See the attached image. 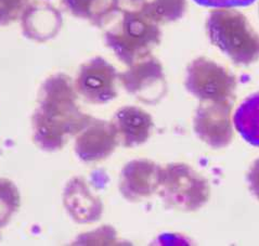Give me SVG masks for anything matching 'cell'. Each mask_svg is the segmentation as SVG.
I'll use <instances>...</instances> for the list:
<instances>
[{"mask_svg": "<svg viewBox=\"0 0 259 246\" xmlns=\"http://www.w3.org/2000/svg\"><path fill=\"white\" fill-rule=\"evenodd\" d=\"M33 116V138L45 151H58L67 139L77 135L91 119L76 104L75 86L64 74L46 80Z\"/></svg>", "mask_w": 259, "mask_h": 246, "instance_id": "1", "label": "cell"}, {"mask_svg": "<svg viewBox=\"0 0 259 246\" xmlns=\"http://www.w3.org/2000/svg\"><path fill=\"white\" fill-rule=\"evenodd\" d=\"M210 43L238 65L259 60V34L247 18L233 8L211 10L206 21Z\"/></svg>", "mask_w": 259, "mask_h": 246, "instance_id": "2", "label": "cell"}, {"mask_svg": "<svg viewBox=\"0 0 259 246\" xmlns=\"http://www.w3.org/2000/svg\"><path fill=\"white\" fill-rule=\"evenodd\" d=\"M120 20L106 30V46L118 60L132 65L151 56L161 43L162 32L157 23L136 11L125 9Z\"/></svg>", "mask_w": 259, "mask_h": 246, "instance_id": "3", "label": "cell"}, {"mask_svg": "<svg viewBox=\"0 0 259 246\" xmlns=\"http://www.w3.org/2000/svg\"><path fill=\"white\" fill-rule=\"evenodd\" d=\"M158 194L168 209L192 213L210 198L207 179L186 163H171L162 167Z\"/></svg>", "mask_w": 259, "mask_h": 246, "instance_id": "4", "label": "cell"}, {"mask_svg": "<svg viewBox=\"0 0 259 246\" xmlns=\"http://www.w3.org/2000/svg\"><path fill=\"white\" fill-rule=\"evenodd\" d=\"M187 90L201 102H229L235 96L237 80L220 64L208 58L194 59L187 67Z\"/></svg>", "mask_w": 259, "mask_h": 246, "instance_id": "5", "label": "cell"}, {"mask_svg": "<svg viewBox=\"0 0 259 246\" xmlns=\"http://www.w3.org/2000/svg\"><path fill=\"white\" fill-rule=\"evenodd\" d=\"M119 80L129 95L148 104L158 103L167 94L163 65L152 56L129 65Z\"/></svg>", "mask_w": 259, "mask_h": 246, "instance_id": "6", "label": "cell"}, {"mask_svg": "<svg viewBox=\"0 0 259 246\" xmlns=\"http://www.w3.org/2000/svg\"><path fill=\"white\" fill-rule=\"evenodd\" d=\"M193 130L199 139L212 149L227 148L233 139L232 104L202 102L193 117Z\"/></svg>", "mask_w": 259, "mask_h": 246, "instance_id": "7", "label": "cell"}, {"mask_svg": "<svg viewBox=\"0 0 259 246\" xmlns=\"http://www.w3.org/2000/svg\"><path fill=\"white\" fill-rule=\"evenodd\" d=\"M118 73L103 58L97 57L83 63L75 80V89L86 101L105 104L117 96Z\"/></svg>", "mask_w": 259, "mask_h": 246, "instance_id": "8", "label": "cell"}, {"mask_svg": "<svg viewBox=\"0 0 259 246\" xmlns=\"http://www.w3.org/2000/svg\"><path fill=\"white\" fill-rule=\"evenodd\" d=\"M118 144V136L112 121L91 117L76 135L75 153L83 162H100L108 158Z\"/></svg>", "mask_w": 259, "mask_h": 246, "instance_id": "9", "label": "cell"}, {"mask_svg": "<svg viewBox=\"0 0 259 246\" xmlns=\"http://www.w3.org/2000/svg\"><path fill=\"white\" fill-rule=\"evenodd\" d=\"M162 166L150 159H135L120 172L118 189L129 202H141L158 191Z\"/></svg>", "mask_w": 259, "mask_h": 246, "instance_id": "10", "label": "cell"}, {"mask_svg": "<svg viewBox=\"0 0 259 246\" xmlns=\"http://www.w3.org/2000/svg\"><path fill=\"white\" fill-rule=\"evenodd\" d=\"M116 129L119 144L137 148L146 143L154 127L151 115L139 106L127 105L118 109L112 120Z\"/></svg>", "mask_w": 259, "mask_h": 246, "instance_id": "11", "label": "cell"}, {"mask_svg": "<svg viewBox=\"0 0 259 246\" xmlns=\"http://www.w3.org/2000/svg\"><path fill=\"white\" fill-rule=\"evenodd\" d=\"M64 206L71 217L79 224L98 221L102 216L103 204L100 197L90 191L85 180L74 178L64 190Z\"/></svg>", "mask_w": 259, "mask_h": 246, "instance_id": "12", "label": "cell"}, {"mask_svg": "<svg viewBox=\"0 0 259 246\" xmlns=\"http://www.w3.org/2000/svg\"><path fill=\"white\" fill-rule=\"evenodd\" d=\"M22 18L25 36L39 42L55 36L62 24L61 15L56 8L39 2L27 6Z\"/></svg>", "mask_w": 259, "mask_h": 246, "instance_id": "13", "label": "cell"}, {"mask_svg": "<svg viewBox=\"0 0 259 246\" xmlns=\"http://www.w3.org/2000/svg\"><path fill=\"white\" fill-rule=\"evenodd\" d=\"M63 3L76 18L99 27L108 24L121 11L118 0H63Z\"/></svg>", "mask_w": 259, "mask_h": 246, "instance_id": "14", "label": "cell"}, {"mask_svg": "<svg viewBox=\"0 0 259 246\" xmlns=\"http://www.w3.org/2000/svg\"><path fill=\"white\" fill-rule=\"evenodd\" d=\"M233 125L247 143L259 148V92L250 95L238 106Z\"/></svg>", "mask_w": 259, "mask_h": 246, "instance_id": "15", "label": "cell"}, {"mask_svg": "<svg viewBox=\"0 0 259 246\" xmlns=\"http://www.w3.org/2000/svg\"><path fill=\"white\" fill-rule=\"evenodd\" d=\"M129 10H136L157 24L178 21L187 11L186 0H134Z\"/></svg>", "mask_w": 259, "mask_h": 246, "instance_id": "16", "label": "cell"}, {"mask_svg": "<svg viewBox=\"0 0 259 246\" xmlns=\"http://www.w3.org/2000/svg\"><path fill=\"white\" fill-rule=\"evenodd\" d=\"M20 193L15 184L8 179H0V229L4 228L19 211Z\"/></svg>", "mask_w": 259, "mask_h": 246, "instance_id": "17", "label": "cell"}, {"mask_svg": "<svg viewBox=\"0 0 259 246\" xmlns=\"http://www.w3.org/2000/svg\"><path fill=\"white\" fill-rule=\"evenodd\" d=\"M28 0H0V26L9 25L26 9Z\"/></svg>", "mask_w": 259, "mask_h": 246, "instance_id": "18", "label": "cell"}, {"mask_svg": "<svg viewBox=\"0 0 259 246\" xmlns=\"http://www.w3.org/2000/svg\"><path fill=\"white\" fill-rule=\"evenodd\" d=\"M194 3L204 7H210L218 9V8H238L245 7L254 4L256 0H193Z\"/></svg>", "mask_w": 259, "mask_h": 246, "instance_id": "19", "label": "cell"}, {"mask_svg": "<svg viewBox=\"0 0 259 246\" xmlns=\"http://www.w3.org/2000/svg\"><path fill=\"white\" fill-rule=\"evenodd\" d=\"M246 181L249 191L259 201V158L255 159L250 165L246 175Z\"/></svg>", "mask_w": 259, "mask_h": 246, "instance_id": "20", "label": "cell"}]
</instances>
